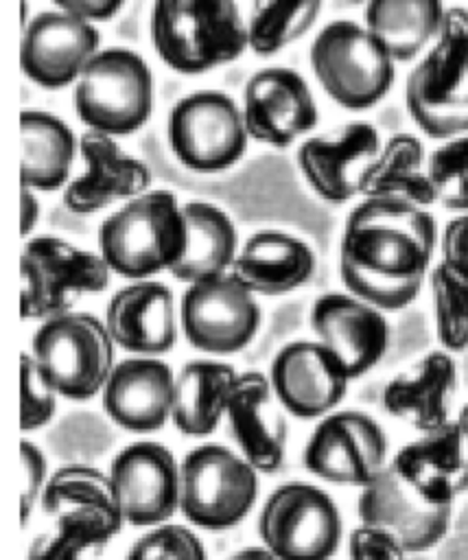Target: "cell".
<instances>
[{"label": "cell", "instance_id": "obj_14", "mask_svg": "<svg viewBox=\"0 0 468 560\" xmlns=\"http://www.w3.org/2000/svg\"><path fill=\"white\" fill-rule=\"evenodd\" d=\"M125 523L155 527L179 510L182 470L175 455L160 442H133L109 466Z\"/></svg>", "mask_w": 468, "mask_h": 560}, {"label": "cell", "instance_id": "obj_44", "mask_svg": "<svg viewBox=\"0 0 468 560\" xmlns=\"http://www.w3.org/2000/svg\"><path fill=\"white\" fill-rule=\"evenodd\" d=\"M20 210H22V234L26 236V234L33 230V225L37 223V219H39V203H37V199L33 197L31 188H26V186H22V203H20Z\"/></svg>", "mask_w": 468, "mask_h": 560}, {"label": "cell", "instance_id": "obj_4", "mask_svg": "<svg viewBox=\"0 0 468 560\" xmlns=\"http://www.w3.org/2000/svg\"><path fill=\"white\" fill-rule=\"evenodd\" d=\"M151 39L157 55L186 74L232 61L249 44L234 0H157Z\"/></svg>", "mask_w": 468, "mask_h": 560}, {"label": "cell", "instance_id": "obj_29", "mask_svg": "<svg viewBox=\"0 0 468 560\" xmlns=\"http://www.w3.org/2000/svg\"><path fill=\"white\" fill-rule=\"evenodd\" d=\"M238 372L221 361H190L175 376L171 422L190 438L217 431Z\"/></svg>", "mask_w": 468, "mask_h": 560}, {"label": "cell", "instance_id": "obj_18", "mask_svg": "<svg viewBox=\"0 0 468 560\" xmlns=\"http://www.w3.org/2000/svg\"><path fill=\"white\" fill-rule=\"evenodd\" d=\"M356 512L363 525L389 532L407 553L435 547L451 527L453 508H437L420 499L387 464L381 475L361 488Z\"/></svg>", "mask_w": 468, "mask_h": 560}, {"label": "cell", "instance_id": "obj_40", "mask_svg": "<svg viewBox=\"0 0 468 560\" xmlns=\"http://www.w3.org/2000/svg\"><path fill=\"white\" fill-rule=\"evenodd\" d=\"M350 560H407L405 547L385 529L359 525L348 540Z\"/></svg>", "mask_w": 468, "mask_h": 560}, {"label": "cell", "instance_id": "obj_38", "mask_svg": "<svg viewBox=\"0 0 468 560\" xmlns=\"http://www.w3.org/2000/svg\"><path fill=\"white\" fill-rule=\"evenodd\" d=\"M57 389L46 378L31 352L20 363V427L24 433L48 424L57 411Z\"/></svg>", "mask_w": 468, "mask_h": 560}, {"label": "cell", "instance_id": "obj_46", "mask_svg": "<svg viewBox=\"0 0 468 560\" xmlns=\"http://www.w3.org/2000/svg\"><path fill=\"white\" fill-rule=\"evenodd\" d=\"M457 424H459L461 438H464L466 448H468V402L461 407V411H459V416H457Z\"/></svg>", "mask_w": 468, "mask_h": 560}, {"label": "cell", "instance_id": "obj_7", "mask_svg": "<svg viewBox=\"0 0 468 560\" xmlns=\"http://www.w3.org/2000/svg\"><path fill=\"white\" fill-rule=\"evenodd\" d=\"M311 66L326 94L346 109L376 105L394 83V59L383 42L352 20H335L311 46Z\"/></svg>", "mask_w": 468, "mask_h": 560}, {"label": "cell", "instance_id": "obj_42", "mask_svg": "<svg viewBox=\"0 0 468 560\" xmlns=\"http://www.w3.org/2000/svg\"><path fill=\"white\" fill-rule=\"evenodd\" d=\"M442 262L468 280V212L446 223L442 234Z\"/></svg>", "mask_w": 468, "mask_h": 560}, {"label": "cell", "instance_id": "obj_19", "mask_svg": "<svg viewBox=\"0 0 468 560\" xmlns=\"http://www.w3.org/2000/svg\"><path fill=\"white\" fill-rule=\"evenodd\" d=\"M243 118L254 140L286 147L311 131L319 114L306 81L295 70L267 68L256 72L243 90Z\"/></svg>", "mask_w": 468, "mask_h": 560}, {"label": "cell", "instance_id": "obj_39", "mask_svg": "<svg viewBox=\"0 0 468 560\" xmlns=\"http://www.w3.org/2000/svg\"><path fill=\"white\" fill-rule=\"evenodd\" d=\"M90 547H96L90 534L66 521H52L50 529L31 540L26 560H81Z\"/></svg>", "mask_w": 468, "mask_h": 560}, {"label": "cell", "instance_id": "obj_17", "mask_svg": "<svg viewBox=\"0 0 468 560\" xmlns=\"http://www.w3.org/2000/svg\"><path fill=\"white\" fill-rule=\"evenodd\" d=\"M311 328L343 365L350 381L370 372L389 346L383 311L352 293H324L311 308Z\"/></svg>", "mask_w": 468, "mask_h": 560}, {"label": "cell", "instance_id": "obj_11", "mask_svg": "<svg viewBox=\"0 0 468 560\" xmlns=\"http://www.w3.org/2000/svg\"><path fill=\"white\" fill-rule=\"evenodd\" d=\"M168 142L184 166L199 173L223 171L245 151V118L227 94L195 92L171 109Z\"/></svg>", "mask_w": 468, "mask_h": 560}, {"label": "cell", "instance_id": "obj_12", "mask_svg": "<svg viewBox=\"0 0 468 560\" xmlns=\"http://www.w3.org/2000/svg\"><path fill=\"white\" fill-rule=\"evenodd\" d=\"M179 324L188 343L210 354L243 350L260 326L256 295L232 273L188 284L179 302Z\"/></svg>", "mask_w": 468, "mask_h": 560}, {"label": "cell", "instance_id": "obj_36", "mask_svg": "<svg viewBox=\"0 0 468 560\" xmlns=\"http://www.w3.org/2000/svg\"><path fill=\"white\" fill-rule=\"evenodd\" d=\"M426 173L444 208L468 212V136L437 147L429 158Z\"/></svg>", "mask_w": 468, "mask_h": 560}, {"label": "cell", "instance_id": "obj_21", "mask_svg": "<svg viewBox=\"0 0 468 560\" xmlns=\"http://www.w3.org/2000/svg\"><path fill=\"white\" fill-rule=\"evenodd\" d=\"M389 464L402 481L431 505L453 508L468 490V448L457 420L435 431L420 433V438L405 444Z\"/></svg>", "mask_w": 468, "mask_h": 560}, {"label": "cell", "instance_id": "obj_31", "mask_svg": "<svg viewBox=\"0 0 468 560\" xmlns=\"http://www.w3.org/2000/svg\"><path fill=\"white\" fill-rule=\"evenodd\" d=\"M22 186L55 190L68 179L77 140L70 127L46 112H22Z\"/></svg>", "mask_w": 468, "mask_h": 560}, {"label": "cell", "instance_id": "obj_10", "mask_svg": "<svg viewBox=\"0 0 468 560\" xmlns=\"http://www.w3.org/2000/svg\"><path fill=\"white\" fill-rule=\"evenodd\" d=\"M341 532V514L330 494L300 481L278 486L258 516L260 540L278 560H330Z\"/></svg>", "mask_w": 468, "mask_h": 560}, {"label": "cell", "instance_id": "obj_23", "mask_svg": "<svg viewBox=\"0 0 468 560\" xmlns=\"http://www.w3.org/2000/svg\"><path fill=\"white\" fill-rule=\"evenodd\" d=\"M276 400L273 387L265 374L241 372L225 409L232 440L258 472H276L286 453V422Z\"/></svg>", "mask_w": 468, "mask_h": 560}, {"label": "cell", "instance_id": "obj_26", "mask_svg": "<svg viewBox=\"0 0 468 560\" xmlns=\"http://www.w3.org/2000/svg\"><path fill=\"white\" fill-rule=\"evenodd\" d=\"M81 155L85 173L70 182L63 192V203L72 212L90 214L116 201L133 199L151 184L147 164L120 151L109 133L85 131L81 136Z\"/></svg>", "mask_w": 468, "mask_h": 560}, {"label": "cell", "instance_id": "obj_16", "mask_svg": "<svg viewBox=\"0 0 468 560\" xmlns=\"http://www.w3.org/2000/svg\"><path fill=\"white\" fill-rule=\"evenodd\" d=\"M269 383L278 402L295 418H324L346 396L350 376L319 341H291L271 363Z\"/></svg>", "mask_w": 468, "mask_h": 560}, {"label": "cell", "instance_id": "obj_3", "mask_svg": "<svg viewBox=\"0 0 468 560\" xmlns=\"http://www.w3.org/2000/svg\"><path fill=\"white\" fill-rule=\"evenodd\" d=\"M407 109L431 138L468 131V11H444L437 42L411 70L405 88Z\"/></svg>", "mask_w": 468, "mask_h": 560}, {"label": "cell", "instance_id": "obj_43", "mask_svg": "<svg viewBox=\"0 0 468 560\" xmlns=\"http://www.w3.org/2000/svg\"><path fill=\"white\" fill-rule=\"evenodd\" d=\"M55 4L83 20H109L122 7V0H55Z\"/></svg>", "mask_w": 468, "mask_h": 560}, {"label": "cell", "instance_id": "obj_24", "mask_svg": "<svg viewBox=\"0 0 468 560\" xmlns=\"http://www.w3.org/2000/svg\"><path fill=\"white\" fill-rule=\"evenodd\" d=\"M39 505L52 521L90 534L96 547L109 542L125 523L112 477L92 466L59 468L48 479Z\"/></svg>", "mask_w": 468, "mask_h": 560}, {"label": "cell", "instance_id": "obj_5", "mask_svg": "<svg viewBox=\"0 0 468 560\" xmlns=\"http://www.w3.org/2000/svg\"><path fill=\"white\" fill-rule=\"evenodd\" d=\"M114 339L96 315L63 313L44 319L31 341V354L68 400H90L103 392L114 370Z\"/></svg>", "mask_w": 468, "mask_h": 560}, {"label": "cell", "instance_id": "obj_34", "mask_svg": "<svg viewBox=\"0 0 468 560\" xmlns=\"http://www.w3.org/2000/svg\"><path fill=\"white\" fill-rule=\"evenodd\" d=\"M321 11V0H256L247 42L258 55H273L302 37Z\"/></svg>", "mask_w": 468, "mask_h": 560}, {"label": "cell", "instance_id": "obj_2", "mask_svg": "<svg viewBox=\"0 0 468 560\" xmlns=\"http://www.w3.org/2000/svg\"><path fill=\"white\" fill-rule=\"evenodd\" d=\"M109 269L129 280L171 271L186 249V219L168 190L142 192L109 214L98 230Z\"/></svg>", "mask_w": 468, "mask_h": 560}, {"label": "cell", "instance_id": "obj_8", "mask_svg": "<svg viewBox=\"0 0 468 560\" xmlns=\"http://www.w3.org/2000/svg\"><path fill=\"white\" fill-rule=\"evenodd\" d=\"M179 470V510L197 527L230 529L256 503L258 470L223 444H201L188 451Z\"/></svg>", "mask_w": 468, "mask_h": 560}, {"label": "cell", "instance_id": "obj_9", "mask_svg": "<svg viewBox=\"0 0 468 560\" xmlns=\"http://www.w3.org/2000/svg\"><path fill=\"white\" fill-rule=\"evenodd\" d=\"M74 101L79 118L92 129L109 136L131 133L151 114V70L127 48L96 52L81 70Z\"/></svg>", "mask_w": 468, "mask_h": 560}, {"label": "cell", "instance_id": "obj_32", "mask_svg": "<svg viewBox=\"0 0 468 560\" xmlns=\"http://www.w3.org/2000/svg\"><path fill=\"white\" fill-rule=\"evenodd\" d=\"M444 11L442 0H370L365 24L394 61H409L440 33Z\"/></svg>", "mask_w": 468, "mask_h": 560}, {"label": "cell", "instance_id": "obj_41", "mask_svg": "<svg viewBox=\"0 0 468 560\" xmlns=\"http://www.w3.org/2000/svg\"><path fill=\"white\" fill-rule=\"evenodd\" d=\"M20 455H22V470H24V490H22V499H20V521L26 527L31 512L37 503H42V494L46 490V483L50 477H46V457L39 451V446H35L28 440H22L20 444Z\"/></svg>", "mask_w": 468, "mask_h": 560}, {"label": "cell", "instance_id": "obj_27", "mask_svg": "<svg viewBox=\"0 0 468 560\" xmlns=\"http://www.w3.org/2000/svg\"><path fill=\"white\" fill-rule=\"evenodd\" d=\"M457 392V365L448 350H433L394 376L383 392V407L420 433L451 422Z\"/></svg>", "mask_w": 468, "mask_h": 560}, {"label": "cell", "instance_id": "obj_45", "mask_svg": "<svg viewBox=\"0 0 468 560\" xmlns=\"http://www.w3.org/2000/svg\"><path fill=\"white\" fill-rule=\"evenodd\" d=\"M227 560H278L265 545L260 547H245L238 549L236 553H232Z\"/></svg>", "mask_w": 468, "mask_h": 560}, {"label": "cell", "instance_id": "obj_28", "mask_svg": "<svg viewBox=\"0 0 468 560\" xmlns=\"http://www.w3.org/2000/svg\"><path fill=\"white\" fill-rule=\"evenodd\" d=\"M313 271V249L302 238L278 230L251 234L230 269L254 295L291 293L308 282Z\"/></svg>", "mask_w": 468, "mask_h": 560}, {"label": "cell", "instance_id": "obj_15", "mask_svg": "<svg viewBox=\"0 0 468 560\" xmlns=\"http://www.w3.org/2000/svg\"><path fill=\"white\" fill-rule=\"evenodd\" d=\"M378 155V131L374 125L356 120L306 140L297 151V164L321 199L343 203L365 190L367 175Z\"/></svg>", "mask_w": 468, "mask_h": 560}, {"label": "cell", "instance_id": "obj_37", "mask_svg": "<svg viewBox=\"0 0 468 560\" xmlns=\"http://www.w3.org/2000/svg\"><path fill=\"white\" fill-rule=\"evenodd\" d=\"M127 560H208L206 547L199 536L175 523H162L151 527L144 536H140Z\"/></svg>", "mask_w": 468, "mask_h": 560}, {"label": "cell", "instance_id": "obj_35", "mask_svg": "<svg viewBox=\"0 0 468 560\" xmlns=\"http://www.w3.org/2000/svg\"><path fill=\"white\" fill-rule=\"evenodd\" d=\"M435 332L444 350L461 352L468 348V280L442 260L429 273Z\"/></svg>", "mask_w": 468, "mask_h": 560}, {"label": "cell", "instance_id": "obj_22", "mask_svg": "<svg viewBox=\"0 0 468 560\" xmlns=\"http://www.w3.org/2000/svg\"><path fill=\"white\" fill-rule=\"evenodd\" d=\"M175 374L153 357H133L114 365L103 392L105 413L131 433H153L171 420Z\"/></svg>", "mask_w": 468, "mask_h": 560}, {"label": "cell", "instance_id": "obj_20", "mask_svg": "<svg viewBox=\"0 0 468 560\" xmlns=\"http://www.w3.org/2000/svg\"><path fill=\"white\" fill-rule=\"evenodd\" d=\"M98 31L70 11H42L24 31L20 63L44 88H63L96 55Z\"/></svg>", "mask_w": 468, "mask_h": 560}, {"label": "cell", "instance_id": "obj_1", "mask_svg": "<svg viewBox=\"0 0 468 560\" xmlns=\"http://www.w3.org/2000/svg\"><path fill=\"white\" fill-rule=\"evenodd\" d=\"M437 243L435 219L396 197H365L346 219L339 276L346 289L381 311L409 306Z\"/></svg>", "mask_w": 468, "mask_h": 560}, {"label": "cell", "instance_id": "obj_47", "mask_svg": "<svg viewBox=\"0 0 468 560\" xmlns=\"http://www.w3.org/2000/svg\"><path fill=\"white\" fill-rule=\"evenodd\" d=\"M407 560H424V558H407Z\"/></svg>", "mask_w": 468, "mask_h": 560}, {"label": "cell", "instance_id": "obj_33", "mask_svg": "<svg viewBox=\"0 0 468 560\" xmlns=\"http://www.w3.org/2000/svg\"><path fill=\"white\" fill-rule=\"evenodd\" d=\"M424 149L416 136L396 133L387 140L378 160L374 162L363 195L365 197H396L426 208L437 201L429 173L422 171Z\"/></svg>", "mask_w": 468, "mask_h": 560}, {"label": "cell", "instance_id": "obj_6", "mask_svg": "<svg viewBox=\"0 0 468 560\" xmlns=\"http://www.w3.org/2000/svg\"><path fill=\"white\" fill-rule=\"evenodd\" d=\"M112 273L101 254L57 236H35L20 256V315L44 322L70 313L83 295L105 291Z\"/></svg>", "mask_w": 468, "mask_h": 560}, {"label": "cell", "instance_id": "obj_30", "mask_svg": "<svg viewBox=\"0 0 468 560\" xmlns=\"http://www.w3.org/2000/svg\"><path fill=\"white\" fill-rule=\"evenodd\" d=\"M182 210L186 219V249L173 265L171 276L195 284L230 273L238 254L232 219L206 201H188Z\"/></svg>", "mask_w": 468, "mask_h": 560}, {"label": "cell", "instance_id": "obj_13", "mask_svg": "<svg viewBox=\"0 0 468 560\" xmlns=\"http://www.w3.org/2000/svg\"><path fill=\"white\" fill-rule=\"evenodd\" d=\"M304 466L335 486L365 488L387 466V438L363 411H330L306 442Z\"/></svg>", "mask_w": 468, "mask_h": 560}, {"label": "cell", "instance_id": "obj_25", "mask_svg": "<svg viewBox=\"0 0 468 560\" xmlns=\"http://www.w3.org/2000/svg\"><path fill=\"white\" fill-rule=\"evenodd\" d=\"M103 322L114 343L138 357L166 354L177 339L173 291L155 280H133L118 289Z\"/></svg>", "mask_w": 468, "mask_h": 560}]
</instances>
